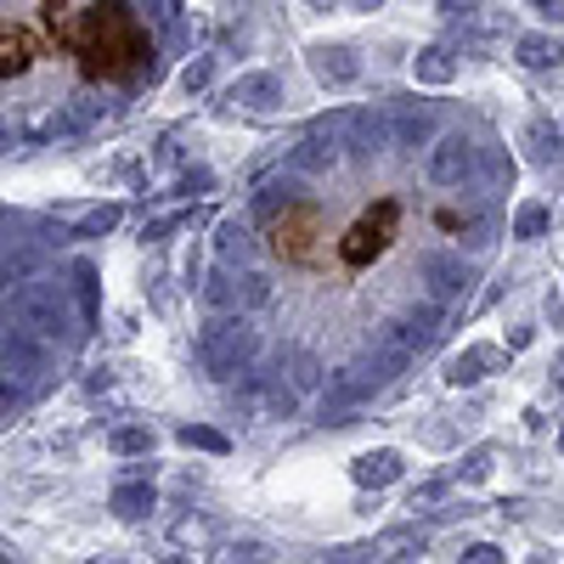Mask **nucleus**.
<instances>
[{"label":"nucleus","instance_id":"obj_1","mask_svg":"<svg viewBox=\"0 0 564 564\" xmlns=\"http://www.w3.org/2000/svg\"><path fill=\"white\" fill-rule=\"evenodd\" d=\"M52 45L97 85H130L153 63V40L124 0H90L68 18L52 12Z\"/></svg>","mask_w":564,"mask_h":564},{"label":"nucleus","instance_id":"obj_2","mask_svg":"<svg viewBox=\"0 0 564 564\" xmlns=\"http://www.w3.org/2000/svg\"><path fill=\"white\" fill-rule=\"evenodd\" d=\"M45 57V40L23 18H0V79H18Z\"/></svg>","mask_w":564,"mask_h":564},{"label":"nucleus","instance_id":"obj_3","mask_svg":"<svg viewBox=\"0 0 564 564\" xmlns=\"http://www.w3.org/2000/svg\"><path fill=\"white\" fill-rule=\"evenodd\" d=\"M525 63H531V68L558 63V45H547V40H525Z\"/></svg>","mask_w":564,"mask_h":564},{"label":"nucleus","instance_id":"obj_4","mask_svg":"<svg viewBox=\"0 0 564 564\" xmlns=\"http://www.w3.org/2000/svg\"><path fill=\"white\" fill-rule=\"evenodd\" d=\"M520 231H525V238H531V231H542V209H525L520 215Z\"/></svg>","mask_w":564,"mask_h":564},{"label":"nucleus","instance_id":"obj_5","mask_svg":"<svg viewBox=\"0 0 564 564\" xmlns=\"http://www.w3.org/2000/svg\"><path fill=\"white\" fill-rule=\"evenodd\" d=\"M40 7H45V12H57V7H68V0H40Z\"/></svg>","mask_w":564,"mask_h":564}]
</instances>
